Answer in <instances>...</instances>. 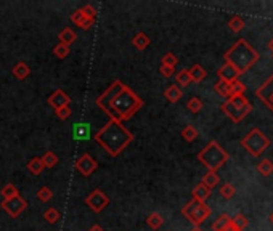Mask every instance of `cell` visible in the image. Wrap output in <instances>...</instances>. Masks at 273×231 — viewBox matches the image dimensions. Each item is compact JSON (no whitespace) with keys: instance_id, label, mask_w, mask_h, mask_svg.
Instances as JSON below:
<instances>
[{"instance_id":"30bf717a","label":"cell","mask_w":273,"mask_h":231,"mask_svg":"<svg viewBox=\"0 0 273 231\" xmlns=\"http://www.w3.org/2000/svg\"><path fill=\"white\" fill-rule=\"evenodd\" d=\"M74 167H76V170L81 173V175L90 177L96 169H98V162H96L95 157H92L90 154L86 153V154H82V156L76 160Z\"/></svg>"},{"instance_id":"8fae6325","label":"cell","mask_w":273,"mask_h":231,"mask_svg":"<svg viewBox=\"0 0 273 231\" xmlns=\"http://www.w3.org/2000/svg\"><path fill=\"white\" fill-rule=\"evenodd\" d=\"M69 103H71L69 95L66 92H63V90H55V92L48 96V105L53 108L55 111L60 108L69 106Z\"/></svg>"},{"instance_id":"836d02e7","label":"cell","mask_w":273,"mask_h":231,"mask_svg":"<svg viewBox=\"0 0 273 231\" xmlns=\"http://www.w3.org/2000/svg\"><path fill=\"white\" fill-rule=\"evenodd\" d=\"M257 169H259V172H261L264 177H269L270 173L273 172V162H272V160H269V159H265V160H262V162L257 165Z\"/></svg>"},{"instance_id":"b9f144b4","label":"cell","mask_w":273,"mask_h":231,"mask_svg":"<svg viewBox=\"0 0 273 231\" xmlns=\"http://www.w3.org/2000/svg\"><path fill=\"white\" fill-rule=\"evenodd\" d=\"M159 73H161L162 77H172V76H175V68L164 66V64H161V66H159Z\"/></svg>"},{"instance_id":"60d3db41","label":"cell","mask_w":273,"mask_h":231,"mask_svg":"<svg viewBox=\"0 0 273 231\" xmlns=\"http://www.w3.org/2000/svg\"><path fill=\"white\" fill-rule=\"evenodd\" d=\"M231 222L235 223V227L239 228V230H244L246 228V225H248V220H246V217L244 215H236L235 218H231Z\"/></svg>"},{"instance_id":"603a6c76","label":"cell","mask_w":273,"mask_h":231,"mask_svg":"<svg viewBox=\"0 0 273 231\" xmlns=\"http://www.w3.org/2000/svg\"><path fill=\"white\" fill-rule=\"evenodd\" d=\"M28 170L32 173V175H41V173L45 170V167L42 164V159L41 157H32L28 162Z\"/></svg>"},{"instance_id":"484cf974","label":"cell","mask_w":273,"mask_h":231,"mask_svg":"<svg viewBox=\"0 0 273 231\" xmlns=\"http://www.w3.org/2000/svg\"><path fill=\"white\" fill-rule=\"evenodd\" d=\"M44 218H45V222H47V223L55 225V223L61 218V214H60V210H58V209H55V207H48L47 210L44 212Z\"/></svg>"},{"instance_id":"f35d334b","label":"cell","mask_w":273,"mask_h":231,"mask_svg":"<svg viewBox=\"0 0 273 231\" xmlns=\"http://www.w3.org/2000/svg\"><path fill=\"white\" fill-rule=\"evenodd\" d=\"M56 116H58V119L60 120H68L71 117V114H73V111H71V108L69 106H64V108H60V109H56Z\"/></svg>"},{"instance_id":"52a82bcc","label":"cell","mask_w":273,"mask_h":231,"mask_svg":"<svg viewBox=\"0 0 273 231\" xmlns=\"http://www.w3.org/2000/svg\"><path fill=\"white\" fill-rule=\"evenodd\" d=\"M241 145L252 154V156H261V154L270 146V140L265 137L259 128H252V130L241 140Z\"/></svg>"},{"instance_id":"d6a6232c","label":"cell","mask_w":273,"mask_h":231,"mask_svg":"<svg viewBox=\"0 0 273 231\" xmlns=\"http://www.w3.org/2000/svg\"><path fill=\"white\" fill-rule=\"evenodd\" d=\"M161 64H164V66L175 68L179 64V58L175 56L174 53H171V51H169V53H166L164 56L161 58Z\"/></svg>"},{"instance_id":"ac0fdd59","label":"cell","mask_w":273,"mask_h":231,"mask_svg":"<svg viewBox=\"0 0 273 231\" xmlns=\"http://www.w3.org/2000/svg\"><path fill=\"white\" fill-rule=\"evenodd\" d=\"M188 74H190V79L191 82H203L206 77H207V73H206V69L201 66V64H194V66H191L190 69H188Z\"/></svg>"},{"instance_id":"7bdbcfd3","label":"cell","mask_w":273,"mask_h":231,"mask_svg":"<svg viewBox=\"0 0 273 231\" xmlns=\"http://www.w3.org/2000/svg\"><path fill=\"white\" fill-rule=\"evenodd\" d=\"M89 231H105V230H103V228L100 227V225H93V227L90 228Z\"/></svg>"},{"instance_id":"7c38bea8","label":"cell","mask_w":273,"mask_h":231,"mask_svg":"<svg viewBox=\"0 0 273 231\" xmlns=\"http://www.w3.org/2000/svg\"><path fill=\"white\" fill-rule=\"evenodd\" d=\"M217 76L220 77V80H224V82H227V83H231V82L238 80L239 76H241V74H239L238 71L231 66V64L225 63L224 66L217 71Z\"/></svg>"},{"instance_id":"f6af8a7d","label":"cell","mask_w":273,"mask_h":231,"mask_svg":"<svg viewBox=\"0 0 273 231\" xmlns=\"http://www.w3.org/2000/svg\"><path fill=\"white\" fill-rule=\"evenodd\" d=\"M270 50H272V55H273V40L270 42Z\"/></svg>"},{"instance_id":"7402d4cb","label":"cell","mask_w":273,"mask_h":231,"mask_svg":"<svg viewBox=\"0 0 273 231\" xmlns=\"http://www.w3.org/2000/svg\"><path fill=\"white\" fill-rule=\"evenodd\" d=\"M146 225L151 230H159L162 225H164V217L158 212H153V214H149L148 218H146Z\"/></svg>"},{"instance_id":"ba28073f","label":"cell","mask_w":273,"mask_h":231,"mask_svg":"<svg viewBox=\"0 0 273 231\" xmlns=\"http://www.w3.org/2000/svg\"><path fill=\"white\" fill-rule=\"evenodd\" d=\"M109 197L105 191H101L100 188H96L93 190L90 194L86 197V204H87V207L93 212V214H100V212L105 210L108 205H109Z\"/></svg>"},{"instance_id":"ffe728a7","label":"cell","mask_w":273,"mask_h":231,"mask_svg":"<svg viewBox=\"0 0 273 231\" xmlns=\"http://www.w3.org/2000/svg\"><path fill=\"white\" fill-rule=\"evenodd\" d=\"M193 199H196V201H199V202H206L207 201V197L211 196V190L209 188H206V186L203 185V183H199V185H196L193 188Z\"/></svg>"},{"instance_id":"2e32d148","label":"cell","mask_w":273,"mask_h":231,"mask_svg":"<svg viewBox=\"0 0 273 231\" xmlns=\"http://www.w3.org/2000/svg\"><path fill=\"white\" fill-rule=\"evenodd\" d=\"M149 43H151V38H149L145 32H136V34L134 36V38H132V45L140 51L146 50L149 47Z\"/></svg>"},{"instance_id":"9a60e30c","label":"cell","mask_w":273,"mask_h":231,"mask_svg":"<svg viewBox=\"0 0 273 231\" xmlns=\"http://www.w3.org/2000/svg\"><path fill=\"white\" fill-rule=\"evenodd\" d=\"M11 74L15 76L18 80L28 79V77L31 76V68H29V64L24 63V61H18V63L15 64V68L11 69Z\"/></svg>"},{"instance_id":"5bb4252c","label":"cell","mask_w":273,"mask_h":231,"mask_svg":"<svg viewBox=\"0 0 273 231\" xmlns=\"http://www.w3.org/2000/svg\"><path fill=\"white\" fill-rule=\"evenodd\" d=\"M71 21H73L77 28H81V29H90L92 26L95 24V19H90L87 18L86 15L82 13V10H76L71 13Z\"/></svg>"},{"instance_id":"277c9868","label":"cell","mask_w":273,"mask_h":231,"mask_svg":"<svg viewBox=\"0 0 273 231\" xmlns=\"http://www.w3.org/2000/svg\"><path fill=\"white\" fill-rule=\"evenodd\" d=\"M198 160L204 167H207L209 172H217L227 160H228V154L220 146L217 141H209L203 150L198 153Z\"/></svg>"},{"instance_id":"f1b7e54d","label":"cell","mask_w":273,"mask_h":231,"mask_svg":"<svg viewBox=\"0 0 273 231\" xmlns=\"http://www.w3.org/2000/svg\"><path fill=\"white\" fill-rule=\"evenodd\" d=\"M231 222V218H230V215H227V214H222L216 222L212 223V230L214 231H222L227 225H228Z\"/></svg>"},{"instance_id":"3957f363","label":"cell","mask_w":273,"mask_h":231,"mask_svg":"<svg viewBox=\"0 0 273 231\" xmlns=\"http://www.w3.org/2000/svg\"><path fill=\"white\" fill-rule=\"evenodd\" d=\"M225 61L231 64L239 74H243L252 66V64H256L259 61V51L252 47V45L246 42L244 38H239V40L225 53Z\"/></svg>"},{"instance_id":"83f0119b","label":"cell","mask_w":273,"mask_h":231,"mask_svg":"<svg viewBox=\"0 0 273 231\" xmlns=\"http://www.w3.org/2000/svg\"><path fill=\"white\" fill-rule=\"evenodd\" d=\"M175 80H177L179 87L190 85L191 79H190V74H188V69H182V71H179V73H175Z\"/></svg>"},{"instance_id":"1f68e13d","label":"cell","mask_w":273,"mask_h":231,"mask_svg":"<svg viewBox=\"0 0 273 231\" xmlns=\"http://www.w3.org/2000/svg\"><path fill=\"white\" fill-rule=\"evenodd\" d=\"M69 51H71V48L68 47V45L58 43V45H55V48H53V55L56 58H60V60H63V58H66L69 55Z\"/></svg>"},{"instance_id":"9c48e42d","label":"cell","mask_w":273,"mask_h":231,"mask_svg":"<svg viewBox=\"0 0 273 231\" xmlns=\"http://www.w3.org/2000/svg\"><path fill=\"white\" fill-rule=\"evenodd\" d=\"M0 207H2L11 218H18L26 209H28V202H26V199H23L21 196H16L13 199H6V201H2Z\"/></svg>"},{"instance_id":"4316f807","label":"cell","mask_w":273,"mask_h":231,"mask_svg":"<svg viewBox=\"0 0 273 231\" xmlns=\"http://www.w3.org/2000/svg\"><path fill=\"white\" fill-rule=\"evenodd\" d=\"M214 90L220 95V96H224V98L228 100L230 96H231V90H230V83H227L224 80H219L216 85H214Z\"/></svg>"},{"instance_id":"d6986e66","label":"cell","mask_w":273,"mask_h":231,"mask_svg":"<svg viewBox=\"0 0 273 231\" xmlns=\"http://www.w3.org/2000/svg\"><path fill=\"white\" fill-rule=\"evenodd\" d=\"M58 40H60V43H64V45H68V47H71V45L77 40V34L71 28H64L63 31H60V34H58Z\"/></svg>"},{"instance_id":"4dcf8cb0","label":"cell","mask_w":273,"mask_h":231,"mask_svg":"<svg viewBox=\"0 0 273 231\" xmlns=\"http://www.w3.org/2000/svg\"><path fill=\"white\" fill-rule=\"evenodd\" d=\"M51 197H53V191H51L48 186H42V188H39V191H37V199H39V201L48 202Z\"/></svg>"},{"instance_id":"ee69618b","label":"cell","mask_w":273,"mask_h":231,"mask_svg":"<svg viewBox=\"0 0 273 231\" xmlns=\"http://www.w3.org/2000/svg\"><path fill=\"white\" fill-rule=\"evenodd\" d=\"M191 231H204L203 228H201V227H193V230Z\"/></svg>"},{"instance_id":"cb8c5ba5","label":"cell","mask_w":273,"mask_h":231,"mask_svg":"<svg viewBox=\"0 0 273 231\" xmlns=\"http://www.w3.org/2000/svg\"><path fill=\"white\" fill-rule=\"evenodd\" d=\"M220 182V177L217 175V172H207L206 175L203 177V180H201V183H203L206 188L212 190L214 186H217Z\"/></svg>"},{"instance_id":"e575fe53","label":"cell","mask_w":273,"mask_h":231,"mask_svg":"<svg viewBox=\"0 0 273 231\" xmlns=\"http://www.w3.org/2000/svg\"><path fill=\"white\" fill-rule=\"evenodd\" d=\"M235 192H236V190L231 183H225L222 188H220V194H222L224 199H231L233 196H235Z\"/></svg>"},{"instance_id":"74e56055","label":"cell","mask_w":273,"mask_h":231,"mask_svg":"<svg viewBox=\"0 0 273 231\" xmlns=\"http://www.w3.org/2000/svg\"><path fill=\"white\" fill-rule=\"evenodd\" d=\"M230 90H231V96H235V95H243L246 87H244V83L239 82V79H238V80L230 83Z\"/></svg>"},{"instance_id":"4fadbf2b","label":"cell","mask_w":273,"mask_h":231,"mask_svg":"<svg viewBox=\"0 0 273 231\" xmlns=\"http://www.w3.org/2000/svg\"><path fill=\"white\" fill-rule=\"evenodd\" d=\"M257 96L273 109V76L257 90Z\"/></svg>"},{"instance_id":"bcb514c9","label":"cell","mask_w":273,"mask_h":231,"mask_svg":"<svg viewBox=\"0 0 273 231\" xmlns=\"http://www.w3.org/2000/svg\"><path fill=\"white\" fill-rule=\"evenodd\" d=\"M270 222H272V223H273V214H272V215H270Z\"/></svg>"},{"instance_id":"d590c367","label":"cell","mask_w":273,"mask_h":231,"mask_svg":"<svg viewBox=\"0 0 273 231\" xmlns=\"http://www.w3.org/2000/svg\"><path fill=\"white\" fill-rule=\"evenodd\" d=\"M228 26L233 32H239L241 29H244V21L239 16H233L228 21Z\"/></svg>"},{"instance_id":"6da1fadb","label":"cell","mask_w":273,"mask_h":231,"mask_svg":"<svg viewBox=\"0 0 273 231\" xmlns=\"http://www.w3.org/2000/svg\"><path fill=\"white\" fill-rule=\"evenodd\" d=\"M95 103L109 119L121 124H124L143 108V100L121 80H114Z\"/></svg>"},{"instance_id":"7a4b0ae2","label":"cell","mask_w":273,"mask_h":231,"mask_svg":"<svg viewBox=\"0 0 273 231\" xmlns=\"http://www.w3.org/2000/svg\"><path fill=\"white\" fill-rule=\"evenodd\" d=\"M134 133L124 127V124L109 119L98 132L93 135V140L103 148L109 156L116 157L134 141Z\"/></svg>"},{"instance_id":"f546056e","label":"cell","mask_w":273,"mask_h":231,"mask_svg":"<svg viewBox=\"0 0 273 231\" xmlns=\"http://www.w3.org/2000/svg\"><path fill=\"white\" fill-rule=\"evenodd\" d=\"M182 138L185 141H194L198 138V130L193 125H186L183 130H182Z\"/></svg>"},{"instance_id":"5b68a950","label":"cell","mask_w":273,"mask_h":231,"mask_svg":"<svg viewBox=\"0 0 273 231\" xmlns=\"http://www.w3.org/2000/svg\"><path fill=\"white\" fill-rule=\"evenodd\" d=\"M251 103L246 100L244 95H235V96H230L224 105H222V111L228 116V117L233 122H239L243 120L246 116L251 113Z\"/></svg>"},{"instance_id":"8992f818","label":"cell","mask_w":273,"mask_h":231,"mask_svg":"<svg viewBox=\"0 0 273 231\" xmlns=\"http://www.w3.org/2000/svg\"><path fill=\"white\" fill-rule=\"evenodd\" d=\"M211 207L206 202H199L196 199H191L183 209H182V214L186 218L188 222L193 223V227H201L207 218L211 217Z\"/></svg>"},{"instance_id":"44dd1931","label":"cell","mask_w":273,"mask_h":231,"mask_svg":"<svg viewBox=\"0 0 273 231\" xmlns=\"http://www.w3.org/2000/svg\"><path fill=\"white\" fill-rule=\"evenodd\" d=\"M41 159H42V164L45 169H53V167H56L58 162H60V157H58V154L53 151H47Z\"/></svg>"},{"instance_id":"e0dca14e","label":"cell","mask_w":273,"mask_h":231,"mask_svg":"<svg viewBox=\"0 0 273 231\" xmlns=\"http://www.w3.org/2000/svg\"><path fill=\"white\" fill-rule=\"evenodd\" d=\"M182 96H183V92H182V88L179 85H169L166 90H164V98L169 101V103H177Z\"/></svg>"},{"instance_id":"d4e9b609","label":"cell","mask_w":273,"mask_h":231,"mask_svg":"<svg viewBox=\"0 0 273 231\" xmlns=\"http://www.w3.org/2000/svg\"><path fill=\"white\" fill-rule=\"evenodd\" d=\"M0 194H2L3 201H6V199H13V197L19 196V191H18V188L13 183H6L3 188L0 190Z\"/></svg>"},{"instance_id":"ab89813d","label":"cell","mask_w":273,"mask_h":231,"mask_svg":"<svg viewBox=\"0 0 273 231\" xmlns=\"http://www.w3.org/2000/svg\"><path fill=\"white\" fill-rule=\"evenodd\" d=\"M82 13L86 15L87 18H90V19H96V8L93 5H90V3H87V5H84L82 6Z\"/></svg>"},{"instance_id":"8d00e7d4","label":"cell","mask_w":273,"mask_h":231,"mask_svg":"<svg viewBox=\"0 0 273 231\" xmlns=\"http://www.w3.org/2000/svg\"><path fill=\"white\" fill-rule=\"evenodd\" d=\"M186 108L190 109L191 113L196 114V113L201 111V109H203V101H201L199 98H196V96H194V98H191L190 101L186 103Z\"/></svg>"}]
</instances>
